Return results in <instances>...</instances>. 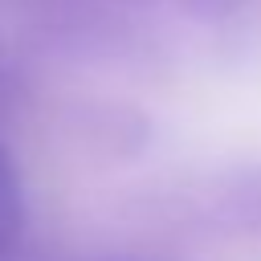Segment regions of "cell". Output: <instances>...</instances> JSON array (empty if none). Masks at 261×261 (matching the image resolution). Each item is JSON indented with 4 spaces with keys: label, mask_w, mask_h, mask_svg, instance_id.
<instances>
[{
    "label": "cell",
    "mask_w": 261,
    "mask_h": 261,
    "mask_svg": "<svg viewBox=\"0 0 261 261\" xmlns=\"http://www.w3.org/2000/svg\"><path fill=\"white\" fill-rule=\"evenodd\" d=\"M24 237V188L12 167V155L0 147V261L16 253Z\"/></svg>",
    "instance_id": "obj_1"
}]
</instances>
